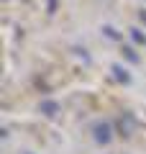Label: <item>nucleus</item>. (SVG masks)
I'll return each instance as SVG.
<instances>
[{
  "label": "nucleus",
  "instance_id": "obj_2",
  "mask_svg": "<svg viewBox=\"0 0 146 154\" xmlns=\"http://www.w3.org/2000/svg\"><path fill=\"white\" fill-rule=\"evenodd\" d=\"M118 128H120L123 136H131V131H133V118H131V116H123L118 121Z\"/></svg>",
  "mask_w": 146,
  "mask_h": 154
},
{
  "label": "nucleus",
  "instance_id": "obj_3",
  "mask_svg": "<svg viewBox=\"0 0 146 154\" xmlns=\"http://www.w3.org/2000/svg\"><path fill=\"white\" fill-rule=\"evenodd\" d=\"M41 110H44L46 116H54V113H56V103H41Z\"/></svg>",
  "mask_w": 146,
  "mask_h": 154
},
{
  "label": "nucleus",
  "instance_id": "obj_1",
  "mask_svg": "<svg viewBox=\"0 0 146 154\" xmlns=\"http://www.w3.org/2000/svg\"><path fill=\"white\" fill-rule=\"evenodd\" d=\"M92 131H95V141L97 144H108L110 141V126L108 123H95Z\"/></svg>",
  "mask_w": 146,
  "mask_h": 154
}]
</instances>
